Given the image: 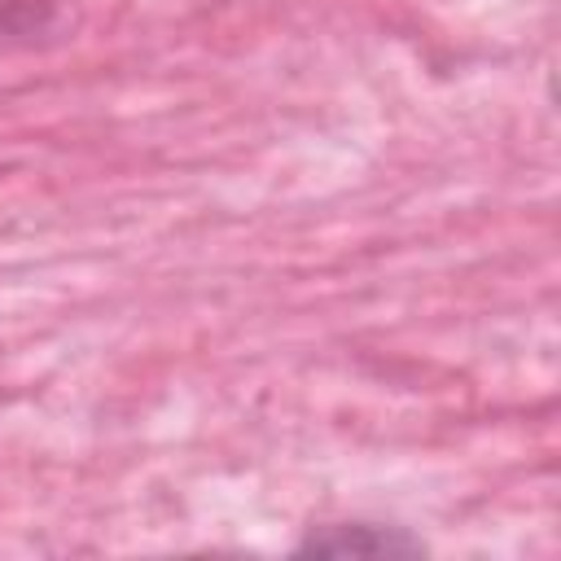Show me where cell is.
<instances>
[{
	"label": "cell",
	"mask_w": 561,
	"mask_h": 561,
	"mask_svg": "<svg viewBox=\"0 0 561 561\" xmlns=\"http://www.w3.org/2000/svg\"><path fill=\"white\" fill-rule=\"evenodd\" d=\"M298 552H320V557H416L425 552L421 539H412L399 526H373V522H337L311 530Z\"/></svg>",
	"instance_id": "1"
}]
</instances>
